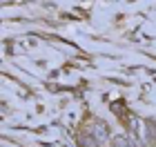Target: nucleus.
<instances>
[{
    "label": "nucleus",
    "instance_id": "f257e3e1",
    "mask_svg": "<svg viewBox=\"0 0 156 147\" xmlns=\"http://www.w3.org/2000/svg\"><path fill=\"white\" fill-rule=\"evenodd\" d=\"M112 116L87 114L76 129L78 147H156V118L112 103Z\"/></svg>",
    "mask_w": 156,
    "mask_h": 147
}]
</instances>
